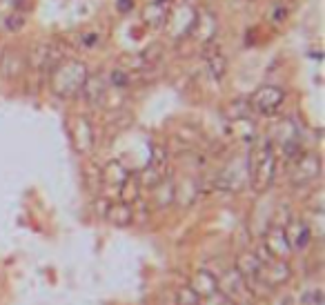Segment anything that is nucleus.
<instances>
[{
  "mask_svg": "<svg viewBox=\"0 0 325 305\" xmlns=\"http://www.w3.org/2000/svg\"><path fill=\"white\" fill-rule=\"evenodd\" d=\"M248 176H250V183H252L256 194L267 192L274 185V176H276V152H274L272 141L263 138L254 147L252 156L248 160Z\"/></svg>",
  "mask_w": 325,
  "mask_h": 305,
  "instance_id": "obj_1",
  "label": "nucleus"
},
{
  "mask_svg": "<svg viewBox=\"0 0 325 305\" xmlns=\"http://www.w3.org/2000/svg\"><path fill=\"white\" fill-rule=\"evenodd\" d=\"M87 78H89V72L83 60H76V58L60 60L51 72V89L60 98H74L76 94L83 92Z\"/></svg>",
  "mask_w": 325,
  "mask_h": 305,
  "instance_id": "obj_2",
  "label": "nucleus"
},
{
  "mask_svg": "<svg viewBox=\"0 0 325 305\" xmlns=\"http://www.w3.org/2000/svg\"><path fill=\"white\" fill-rule=\"evenodd\" d=\"M321 176V156L314 152H301L292 160L290 180L292 185H307Z\"/></svg>",
  "mask_w": 325,
  "mask_h": 305,
  "instance_id": "obj_3",
  "label": "nucleus"
},
{
  "mask_svg": "<svg viewBox=\"0 0 325 305\" xmlns=\"http://www.w3.org/2000/svg\"><path fill=\"white\" fill-rule=\"evenodd\" d=\"M283 102H285V92L281 87H276V85H263L250 98V107L256 109L258 114H263V116L276 114Z\"/></svg>",
  "mask_w": 325,
  "mask_h": 305,
  "instance_id": "obj_4",
  "label": "nucleus"
},
{
  "mask_svg": "<svg viewBox=\"0 0 325 305\" xmlns=\"http://www.w3.org/2000/svg\"><path fill=\"white\" fill-rule=\"evenodd\" d=\"M219 287H223V294L227 296L229 301H250L252 299V287H250V283L245 281L241 276V272L234 267V270H227L223 276L219 279Z\"/></svg>",
  "mask_w": 325,
  "mask_h": 305,
  "instance_id": "obj_5",
  "label": "nucleus"
},
{
  "mask_svg": "<svg viewBox=\"0 0 325 305\" xmlns=\"http://www.w3.org/2000/svg\"><path fill=\"white\" fill-rule=\"evenodd\" d=\"M263 247L267 250L270 256L278 258V261H285V258L294 252V250H292L290 238H287V234H285V228H272V229H270L267 236H265V245H263Z\"/></svg>",
  "mask_w": 325,
  "mask_h": 305,
  "instance_id": "obj_6",
  "label": "nucleus"
},
{
  "mask_svg": "<svg viewBox=\"0 0 325 305\" xmlns=\"http://www.w3.org/2000/svg\"><path fill=\"white\" fill-rule=\"evenodd\" d=\"M263 265H265V263L258 258V254H254V252H243L241 256H238L236 270L241 272V276L250 283V287H252L254 283H263V281H261Z\"/></svg>",
  "mask_w": 325,
  "mask_h": 305,
  "instance_id": "obj_7",
  "label": "nucleus"
},
{
  "mask_svg": "<svg viewBox=\"0 0 325 305\" xmlns=\"http://www.w3.org/2000/svg\"><path fill=\"white\" fill-rule=\"evenodd\" d=\"M74 145L80 154H87L94 145H96V136H94L92 123L85 116L74 118Z\"/></svg>",
  "mask_w": 325,
  "mask_h": 305,
  "instance_id": "obj_8",
  "label": "nucleus"
},
{
  "mask_svg": "<svg viewBox=\"0 0 325 305\" xmlns=\"http://www.w3.org/2000/svg\"><path fill=\"white\" fill-rule=\"evenodd\" d=\"M189 287L199 294V299H205V296L214 294L219 290V276H214L209 270H199L192 276V285Z\"/></svg>",
  "mask_w": 325,
  "mask_h": 305,
  "instance_id": "obj_9",
  "label": "nucleus"
},
{
  "mask_svg": "<svg viewBox=\"0 0 325 305\" xmlns=\"http://www.w3.org/2000/svg\"><path fill=\"white\" fill-rule=\"evenodd\" d=\"M129 176V172H127V167L121 163V160H112V163L105 165V170L100 172V185L102 187H109V185H114L116 187V192L121 189L123 180Z\"/></svg>",
  "mask_w": 325,
  "mask_h": 305,
  "instance_id": "obj_10",
  "label": "nucleus"
},
{
  "mask_svg": "<svg viewBox=\"0 0 325 305\" xmlns=\"http://www.w3.org/2000/svg\"><path fill=\"white\" fill-rule=\"evenodd\" d=\"M107 221L116 228H127V225L134 221V207L129 203H123V201H116L107 207Z\"/></svg>",
  "mask_w": 325,
  "mask_h": 305,
  "instance_id": "obj_11",
  "label": "nucleus"
},
{
  "mask_svg": "<svg viewBox=\"0 0 325 305\" xmlns=\"http://www.w3.org/2000/svg\"><path fill=\"white\" fill-rule=\"evenodd\" d=\"M287 238H290L292 243V250H299V252H303V250H307V245H310L312 241V228L307 223H292L290 228L285 229Z\"/></svg>",
  "mask_w": 325,
  "mask_h": 305,
  "instance_id": "obj_12",
  "label": "nucleus"
},
{
  "mask_svg": "<svg viewBox=\"0 0 325 305\" xmlns=\"http://www.w3.org/2000/svg\"><path fill=\"white\" fill-rule=\"evenodd\" d=\"M25 67V56L18 51V49H7L2 53V60H0V74L5 78H16L20 76Z\"/></svg>",
  "mask_w": 325,
  "mask_h": 305,
  "instance_id": "obj_13",
  "label": "nucleus"
},
{
  "mask_svg": "<svg viewBox=\"0 0 325 305\" xmlns=\"http://www.w3.org/2000/svg\"><path fill=\"white\" fill-rule=\"evenodd\" d=\"M141 187H143V185H141V180H138V176L129 174L125 180H123L121 189H118V196H121L123 203L134 205L138 199H141Z\"/></svg>",
  "mask_w": 325,
  "mask_h": 305,
  "instance_id": "obj_14",
  "label": "nucleus"
},
{
  "mask_svg": "<svg viewBox=\"0 0 325 305\" xmlns=\"http://www.w3.org/2000/svg\"><path fill=\"white\" fill-rule=\"evenodd\" d=\"M170 2L172 0H154V2L145 9V20L151 25V27H158V25H163L167 20Z\"/></svg>",
  "mask_w": 325,
  "mask_h": 305,
  "instance_id": "obj_15",
  "label": "nucleus"
},
{
  "mask_svg": "<svg viewBox=\"0 0 325 305\" xmlns=\"http://www.w3.org/2000/svg\"><path fill=\"white\" fill-rule=\"evenodd\" d=\"M151 189H154V201L158 207H167L176 199V185L170 178H160V183Z\"/></svg>",
  "mask_w": 325,
  "mask_h": 305,
  "instance_id": "obj_16",
  "label": "nucleus"
},
{
  "mask_svg": "<svg viewBox=\"0 0 325 305\" xmlns=\"http://www.w3.org/2000/svg\"><path fill=\"white\" fill-rule=\"evenodd\" d=\"M207 69H209V76H212L214 80H223L225 74H227V58L219 51L209 53L207 56Z\"/></svg>",
  "mask_w": 325,
  "mask_h": 305,
  "instance_id": "obj_17",
  "label": "nucleus"
},
{
  "mask_svg": "<svg viewBox=\"0 0 325 305\" xmlns=\"http://www.w3.org/2000/svg\"><path fill=\"white\" fill-rule=\"evenodd\" d=\"M25 16L23 14H9L2 18V29L9 31V34H16V31H20L25 27Z\"/></svg>",
  "mask_w": 325,
  "mask_h": 305,
  "instance_id": "obj_18",
  "label": "nucleus"
},
{
  "mask_svg": "<svg viewBox=\"0 0 325 305\" xmlns=\"http://www.w3.org/2000/svg\"><path fill=\"white\" fill-rule=\"evenodd\" d=\"M287 16H290V7L283 5V2H276V5H272V9H270V20H272L274 25H283L287 20Z\"/></svg>",
  "mask_w": 325,
  "mask_h": 305,
  "instance_id": "obj_19",
  "label": "nucleus"
},
{
  "mask_svg": "<svg viewBox=\"0 0 325 305\" xmlns=\"http://www.w3.org/2000/svg\"><path fill=\"white\" fill-rule=\"evenodd\" d=\"M129 72H125V69H114L112 74H109V82H112V87L116 89H125L127 85H129Z\"/></svg>",
  "mask_w": 325,
  "mask_h": 305,
  "instance_id": "obj_20",
  "label": "nucleus"
},
{
  "mask_svg": "<svg viewBox=\"0 0 325 305\" xmlns=\"http://www.w3.org/2000/svg\"><path fill=\"white\" fill-rule=\"evenodd\" d=\"M178 303L180 305H200V299L189 285H183L178 290Z\"/></svg>",
  "mask_w": 325,
  "mask_h": 305,
  "instance_id": "obj_21",
  "label": "nucleus"
}]
</instances>
